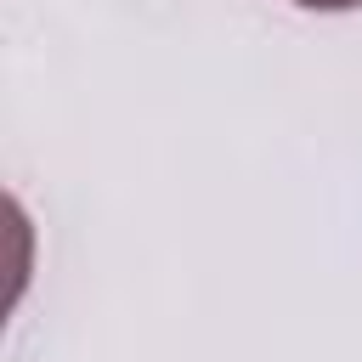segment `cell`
<instances>
[{
  "instance_id": "1",
  "label": "cell",
  "mask_w": 362,
  "mask_h": 362,
  "mask_svg": "<svg viewBox=\"0 0 362 362\" xmlns=\"http://www.w3.org/2000/svg\"><path fill=\"white\" fill-rule=\"evenodd\" d=\"M294 6H305V11H356L362 0H294Z\"/></svg>"
}]
</instances>
